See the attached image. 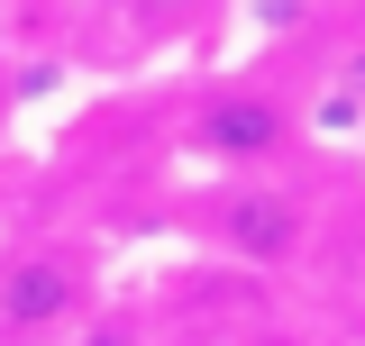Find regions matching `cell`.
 Here are the masks:
<instances>
[{
    "mask_svg": "<svg viewBox=\"0 0 365 346\" xmlns=\"http://www.w3.org/2000/svg\"><path fill=\"white\" fill-rule=\"evenodd\" d=\"M83 310V264L73 256H9L0 264V337H46Z\"/></svg>",
    "mask_w": 365,
    "mask_h": 346,
    "instance_id": "obj_1",
    "label": "cell"
},
{
    "mask_svg": "<svg viewBox=\"0 0 365 346\" xmlns=\"http://www.w3.org/2000/svg\"><path fill=\"white\" fill-rule=\"evenodd\" d=\"M220 237L237 246V264H283L302 246V210L283 192H228L220 201Z\"/></svg>",
    "mask_w": 365,
    "mask_h": 346,
    "instance_id": "obj_2",
    "label": "cell"
},
{
    "mask_svg": "<svg viewBox=\"0 0 365 346\" xmlns=\"http://www.w3.org/2000/svg\"><path fill=\"white\" fill-rule=\"evenodd\" d=\"M201 137H210L220 155H274V146H283V110H274L265 91H220Z\"/></svg>",
    "mask_w": 365,
    "mask_h": 346,
    "instance_id": "obj_3",
    "label": "cell"
},
{
    "mask_svg": "<svg viewBox=\"0 0 365 346\" xmlns=\"http://www.w3.org/2000/svg\"><path fill=\"white\" fill-rule=\"evenodd\" d=\"M83 346H137V337H128V328H91Z\"/></svg>",
    "mask_w": 365,
    "mask_h": 346,
    "instance_id": "obj_4",
    "label": "cell"
},
{
    "mask_svg": "<svg viewBox=\"0 0 365 346\" xmlns=\"http://www.w3.org/2000/svg\"><path fill=\"white\" fill-rule=\"evenodd\" d=\"M247 346H302V337H247Z\"/></svg>",
    "mask_w": 365,
    "mask_h": 346,
    "instance_id": "obj_5",
    "label": "cell"
},
{
    "mask_svg": "<svg viewBox=\"0 0 365 346\" xmlns=\"http://www.w3.org/2000/svg\"><path fill=\"white\" fill-rule=\"evenodd\" d=\"M0 119H9V91H0Z\"/></svg>",
    "mask_w": 365,
    "mask_h": 346,
    "instance_id": "obj_6",
    "label": "cell"
}]
</instances>
